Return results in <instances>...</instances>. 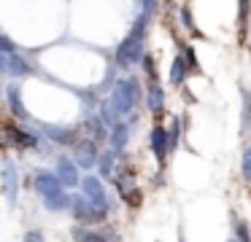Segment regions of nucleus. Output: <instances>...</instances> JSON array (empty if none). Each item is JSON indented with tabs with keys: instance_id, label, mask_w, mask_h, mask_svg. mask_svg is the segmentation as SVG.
<instances>
[{
	"instance_id": "b1692460",
	"label": "nucleus",
	"mask_w": 251,
	"mask_h": 242,
	"mask_svg": "<svg viewBox=\"0 0 251 242\" xmlns=\"http://www.w3.org/2000/svg\"><path fill=\"white\" fill-rule=\"evenodd\" d=\"M181 19H184V24H186V30L189 32H197V27H195V22H192V14H189V8H181Z\"/></svg>"
},
{
	"instance_id": "2eb2a0df",
	"label": "nucleus",
	"mask_w": 251,
	"mask_h": 242,
	"mask_svg": "<svg viewBox=\"0 0 251 242\" xmlns=\"http://www.w3.org/2000/svg\"><path fill=\"white\" fill-rule=\"evenodd\" d=\"M3 191H6V199L8 202H17V175H14V164L6 161L3 164Z\"/></svg>"
},
{
	"instance_id": "f257e3e1",
	"label": "nucleus",
	"mask_w": 251,
	"mask_h": 242,
	"mask_svg": "<svg viewBox=\"0 0 251 242\" xmlns=\"http://www.w3.org/2000/svg\"><path fill=\"white\" fill-rule=\"evenodd\" d=\"M138 100H141V84H138L135 75L116 81L111 97L100 105V118H103L108 127H116L122 116L132 113V108L138 105Z\"/></svg>"
},
{
	"instance_id": "cd10ccee",
	"label": "nucleus",
	"mask_w": 251,
	"mask_h": 242,
	"mask_svg": "<svg viewBox=\"0 0 251 242\" xmlns=\"http://www.w3.org/2000/svg\"><path fill=\"white\" fill-rule=\"evenodd\" d=\"M178 242H184V240H178Z\"/></svg>"
},
{
	"instance_id": "412c9836",
	"label": "nucleus",
	"mask_w": 251,
	"mask_h": 242,
	"mask_svg": "<svg viewBox=\"0 0 251 242\" xmlns=\"http://www.w3.org/2000/svg\"><path fill=\"white\" fill-rule=\"evenodd\" d=\"M235 240H238V242H251V234H249V229H246L243 220L235 223Z\"/></svg>"
},
{
	"instance_id": "6ab92c4d",
	"label": "nucleus",
	"mask_w": 251,
	"mask_h": 242,
	"mask_svg": "<svg viewBox=\"0 0 251 242\" xmlns=\"http://www.w3.org/2000/svg\"><path fill=\"white\" fill-rule=\"evenodd\" d=\"M240 172H243L246 180H251V145L243 151V161H240Z\"/></svg>"
},
{
	"instance_id": "dca6fc26",
	"label": "nucleus",
	"mask_w": 251,
	"mask_h": 242,
	"mask_svg": "<svg viewBox=\"0 0 251 242\" xmlns=\"http://www.w3.org/2000/svg\"><path fill=\"white\" fill-rule=\"evenodd\" d=\"M127 134H130V129H127V124H125V121H119L116 127H111V134H108V145H111V151H116V154H119V151L127 145Z\"/></svg>"
},
{
	"instance_id": "4be33fe9",
	"label": "nucleus",
	"mask_w": 251,
	"mask_h": 242,
	"mask_svg": "<svg viewBox=\"0 0 251 242\" xmlns=\"http://www.w3.org/2000/svg\"><path fill=\"white\" fill-rule=\"evenodd\" d=\"M178 134H181V129H178V118L173 121V127L168 129V137H170V151H176L178 148Z\"/></svg>"
},
{
	"instance_id": "7ed1b4c3",
	"label": "nucleus",
	"mask_w": 251,
	"mask_h": 242,
	"mask_svg": "<svg viewBox=\"0 0 251 242\" xmlns=\"http://www.w3.org/2000/svg\"><path fill=\"white\" fill-rule=\"evenodd\" d=\"M35 188H38V194L44 197V207L46 210H65L71 207V199L73 197H65V191H62V180L57 177V172H38L35 175Z\"/></svg>"
},
{
	"instance_id": "a211bd4d",
	"label": "nucleus",
	"mask_w": 251,
	"mask_h": 242,
	"mask_svg": "<svg viewBox=\"0 0 251 242\" xmlns=\"http://www.w3.org/2000/svg\"><path fill=\"white\" fill-rule=\"evenodd\" d=\"M98 164H100V175H103V177H111V175H114V164H116V151H105V154H100V161H98Z\"/></svg>"
},
{
	"instance_id": "20e7f679",
	"label": "nucleus",
	"mask_w": 251,
	"mask_h": 242,
	"mask_svg": "<svg viewBox=\"0 0 251 242\" xmlns=\"http://www.w3.org/2000/svg\"><path fill=\"white\" fill-rule=\"evenodd\" d=\"M71 213L76 215V220H81L84 226H87V223H100V220L108 215V213H103L100 207H95V204L89 202L84 194H81V197H73L71 199Z\"/></svg>"
},
{
	"instance_id": "f03ea898",
	"label": "nucleus",
	"mask_w": 251,
	"mask_h": 242,
	"mask_svg": "<svg viewBox=\"0 0 251 242\" xmlns=\"http://www.w3.org/2000/svg\"><path fill=\"white\" fill-rule=\"evenodd\" d=\"M146 24H149V14H141L135 22H132L130 32H127V38L119 43V48H116V62L122 65V67H130V65L141 62L146 54H143V41H146Z\"/></svg>"
},
{
	"instance_id": "f3484780",
	"label": "nucleus",
	"mask_w": 251,
	"mask_h": 242,
	"mask_svg": "<svg viewBox=\"0 0 251 242\" xmlns=\"http://www.w3.org/2000/svg\"><path fill=\"white\" fill-rule=\"evenodd\" d=\"M73 240L76 242H108L103 234H98V231H92V229H84V226H76V229H73Z\"/></svg>"
},
{
	"instance_id": "423d86ee",
	"label": "nucleus",
	"mask_w": 251,
	"mask_h": 242,
	"mask_svg": "<svg viewBox=\"0 0 251 242\" xmlns=\"http://www.w3.org/2000/svg\"><path fill=\"white\" fill-rule=\"evenodd\" d=\"M73 159H76L78 167H84V170H89V167H95L100 161V154H98V143L95 140H78L76 143V154H73Z\"/></svg>"
},
{
	"instance_id": "9b49d317",
	"label": "nucleus",
	"mask_w": 251,
	"mask_h": 242,
	"mask_svg": "<svg viewBox=\"0 0 251 242\" xmlns=\"http://www.w3.org/2000/svg\"><path fill=\"white\" fill-rule=\"evenodd\" d=\"M6 134L14 145H19V148H35V145H38V137H35V134L25 132V129H17L14 124H6Z\"/></svg>"
},
{
	"instance_id": "5701e85b",
	"label": "nucleus",
	"mask_w": 251,
	"mask_h": 242,
	"mask_svg": "<svg viewBox=\"0 0 251 242\" xmlns=\"http://www.w3.org/2000/svg\"><path fill=\"white\" fill-rule=\"evenodd\" d=\"M184 57H186V62H189V67L195 70V73H200V65H197L195 48H192V46H184Z\"/></svg>"
},
{
	"instance_id": "1a4fd4ad",
	"label": "nucleus",
	"mask_w": 251,
	"mask_h": 242,
	"mask_svg": "<svg viewBox=\"0 0 251 242\" xmlns=\"http://www.w3.org/2000/svg\"><path fill=\"white\" fill-rule=\"evenodd\" d=\"M57 177L62 180V186H65V188L78 186V183H81V177H78L76 159H57Z\"/></svg>"
},
{
	"instance_id": "f8f14e48",
	"label": "nucleus",
	"mask_w": 251,
	"mask_h": 242,
	"mask_svg": "<svg viewBox=\"0 0 251 242\" xmlns=\"http://www.w3.org/2000/svg\"><path fill=\"white\" fill-rule=\"evenodd\" d=\"M189 62H186L184 54H176L173 57V65H170V84L173 86H184L186 75H189Z\"/></svg>"
},
{
	"instance_id": "9d476101",
	"label": "nucleus",
	"mask_w": 251,
	"mask_h": 242,
	"mask_svg": "<svg viewBox=\"0 0 251 242\" xmlns=\"http://www.w3.org/2000/svg\"><path fill=\"white\" fill-rule=\"evenodd\" d=\"M44 134L57 145H76V129L71 127H51V124H46Z\"/></svg>"
},
{
	"instance_id": "a878e982",
	"label": "nucleus",
	"mask_w": 251,
	"mask_h": 242,
	"mask_svg": "<svg viewBox=\"0 0 251 242\" xmlns=\"http://www.w3.org/2000/svg\"><path fill=\"white\" fill-rule=\"evenodd\" d=\"M143 3V14H154V8H157V0H141Z\"/></svg>"
},
{
	"instance_id": "39448f33",
	"label": "nucleus",
	"mask_w": 251,
	"mask_h": 242,
	"mask_svg": "<svg viewBox=\"0 0 251 242\" xmlns=\"http://www.w3.org/2000/svg\"><path fill=\"white\" fill-rule=\"evenodd\" d=\"M81 191H84V197H87L89 202L95 204V207H100L103 213H108V194H105L103 180H100V177L87 175V177L81 180Z\"/></svg>"
},
{
	"instance_id": "6e6552de",
	"label": "nucleus",
	"mask_w": 251,
	"mask_h": 242,
	"mask_svg": "<svg viewBox=\"0 0 251 242\" xmlns=\"http://www.w3.org/2000/svg\"><path fill=\"white\" fill-rule=\"evenodd\" d=\"M149 145H151V151H154L159 164H165V159H168V154H170V137L159 124L151 129V134H149Z\"/></svg>"
},
{
	"instance_id": "4468645a",
	"label": "nucleus",
	"mask_w": 251,
	"mask_h": 242,
	"mask_svg": "<svg viewBox=\"0 0 251 242\" xmlns=\"http://www.w3.org/2000/svg\"><path fill=\"white\" fill-rule=\"evenodd\" d=\"M6 100H8V108H11V113L17 118H22V121H25V118H30L27 108L22 105V94H19L17 86H8V89H6Z\"/></svg>"
},
{
	"instance_id": "393cba45",
	"label": "nucleus",
	"mask_w": 251,
	"mask_h": 242,
	"mask_svg": "<svg viewBox=\"0 0 251 242\" xmlns=\"http://www.w3.org/2000/svg\"><path fill=\"white\" fill-rule=\"evenodd\" d=\"M22 242H46V240H44V234H41L38 229H30L27 234H25V240H22Z\"/></svg>"
},
{
	"instance_id": "aec40b11",
	"label": "nucleus",
	"mask_w": 251,
	"mask_h": 242,
	"mask_svg": "<svg viewBox=\"0 0 251 242\" xmlns=\"http://www.w3.org/2000/svg\"><path fill=\"white\" fill-rule=\"evenodd\" d=\"M249 11H251V0H240V32H246V24H249Z\"/></svg>"
},
{
	"instance_id": "ddd939ff",
	"label": "nucleus",
	"mask_w": 251,
	"mask_h": 242,
	"mask_svg": "<svg viewBox=\"0 0 251 242\" xmlns=\"http://www.w3.org/2000/svg\"><path fill=\"white\" fill-rule=\"evenodd\" d=\"M146 102H149V110H151V116H157V118H162V110H165V91H162V86L154 81L151 86H149V97H146Z\"/></svg>"
},
{
	"instance_id": "bb28decb",
	"label": "nucleus",
	"mask_w": 251,
	"mask_h": 242,
	"mask_svg": "<svg viewBox=\"0 0 251 242\" xmlns=\"http://www.w3.org/2000/svg\"><path fill=\"white\" fill-rule=\"evenodd\" d=\"M227 242H238V240H235V237H232V240H227Z\"/></svg>"
},
{
	"instance_id": "0eeeda50",
	"label": "nucleus",
	"mask_w": 251,
	"mask_h": 242,
	"mask_svg": "<svg viewBox=\"0 0 251 242\" xmlns=\"http://www.w3.org/2000/svg\"><path fill=\"white\" fill-rule=\"evenodd\" d=\"M0 70L6 75H11V78H25V75L33 73L30 62H25L19 54H0Z\"/></svg>"
}]
</instances>
